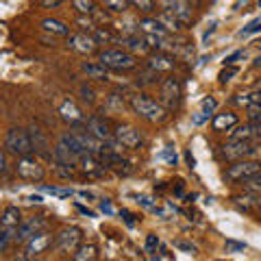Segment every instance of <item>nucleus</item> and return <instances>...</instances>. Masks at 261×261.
<instances>
[{"instance_id":"obj_1","label":"nucleus","mask_w":261,"mask_h":261,"mask_svg":"<svg viewBox=\"0 0 261 261\" xmlns=\"http://www.w3.org/2000/svg\"><path fill=\"white\" fill-rule=\"evenodd\" d=\"M130 109H133L135 116H140L148 122H163L168 118V109L163 107L161 102L152 100V98L144 96V94L130 96Z\"/></svg>"},{"instance_id":"obj_2","label":"nucleus","mask_w":261,"mask_h":261,"mask_svg":"<svg viewBox=\"0 0 261 261\" xmlns=\"http://www.w3.org/2000/svg\"><path fill=\"white\" fill-rule=\"evenodd\" d=\"M98 61L113 72H130L137 68L135 55L128 50H118V48H113V50H100L98 53Z\"/></svg>"},{"instance_id":"obj_3","label":"nucleus","mask_w":261,"mask_h":261,"mask_svg":"<svg viewBox=\"0 0 261 261\" xmlns=\"http://www.w3.org/2000/svg\"><path fill=\"white\" fill-rule=\"evenodd\" d=\"M5 148L9 150L15 157H29L33 154V144H31V135L27 128H9L5 137Z\"/></svg>"},{"instance_id":"obj_4","label":"nucleus","mask_w":261,"mask_h":261,"mask_svg":"<svg viewBox=\"0 0 261 261\" xmlns=\"http://www.w3.org/2000/svg\"><path fill=\"white\" fill-rule=\"evenodd\" d=\"M261 152V146L257 142H246V140H231L224 144L222 154L231 161H242V159H255Z\"/></svg>"},{"instance_id":"obj_5","label":"nucleus","mask_w":261,"mask_h":261,"mask_svg":"<svg viewBox=\"0 0 261 261\" xmlns=\"http://www.w3.org/2000/svg\"><path fill=\"white\" fill-rule=\"evenodd\" d=\"M159 94H161V105L166 109H178L183 102V85L181 81H178L176 76H168L166 81L161 83L159 87Z\"/></svg>"},{"instance_id":"obj_6","label":"nucleus","mask_w":261,"mask_h":261,"mask_svg":"<svg viewBox=\"0 0 261 261\" xmlns=\"http://www.w3.org/2000/svg\"><path fill=\"white\" fill-rule=\"evenodd\" d=\"M261 172V163L252 161V159H242V161H233V166L226 170V181L233 183H246L248 178Z\"/></svg>"},{"instance_id":"obj_7","label":"nucleus","mask_w":261,"mask_h":261,"mask_svg":"<svg viewBox=\"0 0 261 261\" xmlns=\"http://www.w3.org/2000/svg\"><path fill=\"white\" fill-rule=\"evenodd\" d=\"M15 170H18V176L22 178V181H31V183H42L44 176H46L44 166L37 159H33L31 154L29 157H20Z\"/></svg>"},{"instance_id":"obj_8","label":"nucleus","mask_w":261,"mask_h":261,"mask_svg":"<svg viewBox=\"0 0 261 261\" xmlns=\"http://www.w3.org/2000/svg\"><path fill=\"white\" fill-rule=\"evenodd\" d=\"M159 7L163 9V13L172 15L178 22L183 24H190L192 22V15H194V9L190 5V0H159Z\"/></svg>"},{"instance_id":"obj_9","label":"nucleus","mask_w":261,"mask_h":261,"mask_svg":"<svg viewBox=\"0 0 261 261\" xmlns=\"http://www.w3.org/2000/svg\"><path fill=\"white\" fill-rule=\"evenodd\" d=\"M81 238H83L81 228H76V226H65V228H61V231H59V235L55 238L53 246L59 250V252H74L81 246Z\"/></svg>"},{"instance_id":"obj_10","label":"nucleus","mask_w":261,"mask_h":261,"mask_svg":"<svg viewBox=\"0 0 261 261\" xmlns=\"http://www.w3.org/2000/svg\"><path fill=\"white\" fill-rule=\"evenodd\" d=\"M79 166H81V172H83L87 178H100L107 172V166L100 154H94V152H83L79 159Z\"/></svg>"},{"instance_id":"obj_11","label":"nucleus","mask_w":261,"mask_h":261,"mask_svg":"<svg viewBox=\"0 0 261 261\" xmlns=\"http://www.w3.org/2000/svg\"><path fill=\"white\" fill-rule=\"evenodd\" d=\"M113 135H116V140L122 144V148H126V150H140V148H144V137H142V133L135 126L120 124Z\"/></svg>"},{"instance_id":"obj_12","label":"nucleus","mask_w":261,"mask_h":261,"mask_svg":"<svg viewBox=\"0 0 261 261\" xmlns=\"http://www.w3.org/2000/svg\"><path fill=\"white\" fill-rule=\"evenodd\" d=\"M55 244L53 235L46 233V231H39L35 233L31 240H27V252L22 255V259H33V257H39L42 252H46Z\"/></svg>"},{"instance_id":"obj_13","label":"nucleus","mask_w":261,"mask_h":261,"mask_svg":"<svg viewBox=\"0 0 261 261\" xmlns=\"http://www.w3.org/2000/svg\"><path fill=\"white\" fill-rule=\"evenodd\" d=\"M68 46L79 55H94L98 50V42L94 39V35L92 33H85V31L76 33V35H70Z\"/></svg>"},{"instance_id":"obj_14","label":"nucleus","mask_w":261,"mask_h":261,"mask_svg":"<svg viewBox=\"0 0 261 261\" xmlns=\"http://www.w3.org/2000/svg\"><path fill=\"white\" fill-rule=\"evenodd\" d=\"M57 113H59V118L65 122V124H70V126L85 124V116H83V111H81L79 105H76L74 100H70V98H65V100L59 105V109H57Z\"/></svg>"},{"instance_id":"obj_15","label":"nucleus","mask_w":261,"mask_h":261,"mask_svg":"<svg viewBox=\"0 0 261 261\" xmlns=\"http://www.w3.org/2000/svg\"><path fill=\"white\" fill-rule=\"evenodd\" d=\"M44 228H46V220H44L42 216L22 220L20 226L15 228V242H27V240H31L35 233L44 231Z\"/></svg>"},{"instance_id":"obj_16","label":"nucleus","mask_w":261,"mask_h":261,"mask_svg":"<svg viewBox=\"0 0 261 261\" xmlns=\"http://www.w3.org/2000/svg\"><path fill=\"white\" fill-rule=\"evenodd\" d=\"M231 140H246V142H259L261 140V124L257 122H250L244 126H235V130L231 128Z\"/></svg>"},{"instance_id":"obj_17","label":"nucleus","mask_w":261,"mask_h":261,"mask_svg":"<svg viewBox=\"0 0 261 261\" xmlns=\"http://www.w3.org/2000/svg\"><path fill=\"white\" fill-rule=\"evenodd\" d=\"M137 29L146 37H168V29L163 27V22L159 18H142L137 22Z\"/></svg>"},{"instance_id":"obj_18","label":"nucleus","mask_w":261,"mask_h":261,"mask_svg":"<svg viewBox=\"0 0 261 261\" xmlns=\"http://www.w3.org/2000/svg\"><path fill=\"white\" fill-rule=\"evenodd\" d=\"M85 126L92 130V133L96 135V137H100L102 142H113L116 140V135L111 133V128H109V124L105 122L102 118H98V116H92V118H87L85 120Z\"/></svg>"},{"instance_id":"obj_19","label":"nucleus","mask_w":261,"mask_h":261,"mask_svg":"<svg viewBox=\"0 0 261 261\" xmlns=\"http://www.w3.org/2000/svg\"><path fill=\"white\" fill-rule=\"evenodd\" d=\"M174 57L172 55H168V53H157V55H152L150 59H148V70L152 72H157V74H161V72H172L174 70Z\"/></svg>"},{"instance_id":"obj_20","label":"nucleus","mask_w":261,"mask_h":261,"mask_svg":"<svg viewBox=\"0 0 261 261\" xmlns=\"http://www.w3.org/2000/svg\"><path fill=\"white\" fill-rule=\"evenodd\" d=\"M29 135H31L33 152H35V154H42V157H53V152H50V142H48V137L42 133V130L35 126V128L29 130Z\"/></svg>"},{"instance_id":"obj_21","label":"nucleus","mask_w":261,"mask_h":261,"mask_svg":"<svg viewBox=\"0 0 261 261\" xmlns=\"http://www.w3.org/2000/svg\"><path fill=\"white\" fill-rule=\"evenodd\" d=\"M79 154L74 152V150H70L68 146H65L63 142H59L53 148V161L55 163H63V166H76L79 163Z\"/></svg>"},{"instance_id":"obj_22","label":"nucleus","mask_w":261,"mask_h":261,"mask_svg":"<svg viewBox=\"0 0 261 261\" xmlns=\"http://www.w3.org/2000/svg\"><path fill=\"white\" fill-rule=\"evenodd\" d=\"M81 70L87 74V79H96V81H109V68H105L100 61H85L81 65Z\"/></svg>"},{"instance_id":"obj_23","label":"nucleus","mask_w":261,"mask_h":261,"mask_svg":"<svg viewBox=\"0 0 261 261\" xmlns=\"http://www.w3.org/2000/svg\"><path fill=\"white\" fill-rule=\"evenodd\" d=\"M233 105H238V107H259L261 105V92L259 89H250V92H244V94H238L231 98Z\"/></svg>"},{"instance_id":"obj_24","label":"nucleus","mask_w":261,"mask_h":261,"mask_svg":"<svg viewBox=\"0 0 261 261\" xmlns=\"http://www.w3.org/2000/svg\"><path fill=\"white\" fill-rule=\"evenodd\" d=\"M22 222V214L18 207H5L3 214H0V224H3V228H18Z\"/></svg>"},{"instance_id":"obj_25","label":"nucleus","mask_w":261,"mask_h":261,"mask_svg":"<svg viewBox=\"0 0 261 261\" xmlns=\"http://www.w3.org/2000/svg\"><path fill=\"white\" fill-rule=\"evenodd\" d=\"M211 126H214V130H218V133L231 130L238 126V116H235V113H218L214 122H211Z\"/></svg>"},{"instance_id":"obj_26","label":"nucleus","mask_w":261,"mask_h":261,"mask_svg":"<svg viewBox=\"0 0 261 261\" xmlns=\"http://www.w3.org/2000/svg\"><path fill=\"white\" fill-rule=\"evenodd\" d=\"M42 29L46 33H53V35H59V37H68L70 35V27L61 20H55V18H46L42 20Z\"/></svg>"},{"instance_id":"obj_27","label":"nucleus","mask_w":261,"mask_h":261,"mask_svg":"<svg viewBox=\"0 0 261 261\" xmlns=\"http://www.w3.org/2000/svg\"><path fill=\"white\" fill-rule=\"evenodd\" d=\"M98 257V248L94 246V244H83V246H79L76 250H74V259L76 261H92V259H96Z\"/></svg>"},{"instance_id":"obj_28","label":"nucleus","mask_w":261,"mask_h":261,"mask_svg":"<svg viewBox=\"0 0 261 261\" xmlns=\"http://www.w3.org/2000/svg\"><path fill=\"white\" fill-rule=\"evenodd\" d=\"M72 5H74V9H76L81 15H94L96 9H98L94 0H72Z\"/></svg>"},{"instance_id":"obj_29","label":"nucleus","mask_w":261,"mask_h":261,"mask_svg":"<svg viewBox=\"0 0 261 261\" xmlns=\"http://www.w3.org/2000/svg\"><path fill=\"white\" fill-rule=\"evenodd\" d=\"M92 35H94V39L98 44H107V42H120V39L113 35V33L109 31V29H100V27H96L94 31H92Z\"/></svg>"},{"instance_id":"obj_30","label":"nucleus","mask_w":261,"mask_h":261,"mask_svg":"<svg viewBox=\"0 0 261 261\" xmlns=\"http://www.w3.org/2000/svg\"><path fill=\"white\" fill-rule=\"evenodd\" d=\"M42 192L46 194H53L57 198H70V196H74V190H70V187H53V185H42Z\"/></svg>"},{"instance_id":"obj_31","label":"nucleus","mask_w":261,"mask_h":261,"mask_svg":"<svg viewBox=\"0 0 261 261\" xmlns=\"http://www.w3.org/2000/svg\"><path fill=\"white\" fill-rule=\"evenodd\" d=\"M102 3H105V7H107L111 13H124L130 7L128 0H102Z\"/></svg>"},{"instance_id":"obj_32","label":"nucleus","mask_w":261,"mask_h":261,"mask_svg":"<svg viewBox=\"0 0 261 261\" xmlns=\"http://www.w3.org/2000/svg\"><path fill=\"white\" fill-rule=\"evenodd\" d=\"M15 242V228H3L0 231V252L9 248V244Z\"/></svg>"},{"instance_id":"obj_33","label":"nucleus","mask_w":261,"mask_h":261,"mask_svg":"<svg viewBox=\"0 0 261 261\" xmlns=\"http://www.w3.org/2000/svg\"><path fill=\"white\" fill-rule=\"evenodd\" d=\"M128 3L133 5L137 11H142V13H152L154 11V3H152V0H128Z\"/></svg>"},{"instance_id":"obj_34","label":"nucleus","mask_w":261,"mask_h":261,"mask_svg":"<svg viewBox=\"0 0 261 261\" xmlns=\"http://www.w3.org/2000/svg\"><path fill=\"white\" fill-rule=\"evenodd\" d=\"M259 31H261V18L248 22L246 27L240 31V37H248V35H252V33H259Z\"/></svg>"},{"instance_id":"obj_35","label":"nucleus","mask_w":261,"mask_h":261,"mask_svg":"<svg viewBox=\"0 0 261 261\" xmlns=\"http://www.w3.org/2000/svg\"><path fill=\"white\" fill-rule=\"evenodd\" d=\"M135 202H137V205H142L144 209H150V211L159 209V207H157V200H152L150 196H144V194H137V196H135Z\"/></svg>"},{"instance_id":"obj_36","label":"nucleus","mask_w":261,"mask_h":261,"mask_svg":"<svg viewBox=\"0 0 261 261\" xmlns=\"http://www.w3.org/2000/svg\"><path fill=\"white\" fill-rule=\"evenodd\" d=\"M55 172L57 176H61V178H74V166H63V163H57V168H55Z\"/></svg>"},{"instance_id":"obj_37","label":"nucleus","mask_w":261,"mask_h":261,"mask_svg":"<svg viewBox=\"0 0 261 261\" xmlns=\"http://www.w3.org/2000/svg\"><path fill=\"white\" fill-rule=\"evenodd\" d=\"M200 111L202 113H207V116H211V113L216 111V107H218V100L216 98H211V96H207V98H202V102H200Z\"/></svg>"},{"instance_id":"obj_38","label":"nucleus","mask_w":261,"mask_h":261,"mask_svg":"<svg viewBox=\"0 0 261 261\" xmlns=\"http://www.w3.org/2000/svg\"><path fill=\"white\" fill-rule=\"evenodd\" d=\"M159 246H161V242H159V238L154 233H150V235H146V252H157L159 250Z\"/></svg>"},{"instance_id":"obj_39","label":"nucleus","mask_w":261,"mask_h":261,"mask_svg":"<svg viewBox=\"0 0 261 261\" xmlns=\"http://www.w3.org/2000/svg\"><path fill=\"white\" fill-rule=\"evenodd\" d=\"M235 74H238V68H235V65H226V68L218 74V81H220V83H228V81H231Z\"/></svg>"},{"instance_id":"obj_40","label":"nucleus","mask_w":261,"mask_h":261,"mask_svg":"<svg viewBox=\"0 0 261 261\" xmlns=\"http://www.w3.org/2000/svg\"><path fill=\"white\" fill-rule=\"evenodd\" d=\"M255 200H259V198H255V196H235L233 198V202L235 205H244V209H250L252 205H255Z\"/></svg>"},{"instance_id":"obj_41","label":"nucleus","mask_w":261,"mask_h":261,"mask_svg":"<svg viewBox=\"0 0 261 261\" xmlns=\"http://www.w3.org/2000/svg\"><path fill=\"white\" fill-rule=\"evenodd\" d=\"M79 92H81V98H83L87 105H94V102H96V96H94V89H92V87L81 85V87H79Z\"/></svg>"},{"instance_id":"obj_42","label":"nucleus","mask_w":261,"mask_h":261,"mask_svg":"<svg viewBox=\"0 0 261 261\" xmlns=\"http://www.w3.org/2000/svg\"><path fill=\"white\" fill-rule=\"evenodd\" d=\"M161 159H166V161L170 163V166H176V163H178V157H176V150L172 148V146H168V148H166V150H163V152H161Z\"/></svg>"},{"instance_id":"obj_43","label":"nucleus","mask_w":261,"mask_h":261,"mask_svg":"<svg viewBox=\"0 0 261 261\" xmlns=\"http://www.w3.org/2000/svg\"><path fill=\"white\" fill-rule=\"evenodd\" d=\"M244 248H246V244L244 242H233V240H228L226 242V252H244Z\"/></svg>"},{"instance_id":"obj_44","label":"nucleus","mask_w":261,"mask_h":261,"mask_svg":"<svg viewBox=\"0 0 261 261\" xmlns=\"http://www.w3.org/2000/svg\"><path fill=\"white\" fill-rule=\"evenodd\" d=\"M174 248L183 250V252H190V255H196V246L190 242H174Z\"/></svg>"},{"instance_id":"obj_45","label":"nucleus","mask_w":261,"mask_h":261,"mask_svg":"<svg viewBox=\"0 0 261 261\" xmlns=\"http://www.w3.org/2000/svg\"><path fill=\"white\" fill-rule=\"evenodd\" d=\"M248 120L261 124V105H259V107H248Z\"/></svg>"},{"instance_id":"obj_46","label":"nucleus","mask_w":261,"mask_h":261,"mask_svg":"<svg viewBox=\"0 0 261 261\" xmlns=\"http://www.w3.org/2000/svg\"><path fill=\"white\" fill-rule=\"evenodd\" d=\"M120 216H122V218H124V222H126V226H130V228H133V226L137 224V220H135V216H133V214H130V211H128V209H122V211H120Z\"/></svg>"},{"instance_id":"obj_47","label":"nucleus","mask_w":261,"mask_h":261,"mask_svg":"<svg viewBox=\"0 0 261 261\" xmlns=\"http://www.w3.org/2000/svg\"><path fill=\"white\" fill-rule=\"evenodd\" d=\"M246 57V53L244 50H238V53H233V55H228L226 59H224V65H233L235 61H240V59H244Z\"/></svg>"},{"instance_id":"obj_48","label":"nucleus","mask_w":261,"mask_h":261,"mask_svg":"<svg viewBox=\"0 0 261 261\" xmlns=\"http://www.w3.org/2000/svg\"><path fill=\"white\" fill-rule=\"evenodd\" d=\"M63 0H37L39 7H46V9H55V7H59Z\"/></svg>"},{"instance_id":"obj_49","label":"nucleus","mask_w":261,"mask_h":261,"mask_svg":"<svg viewBox=\"0 0 261 261\" xmlns=\"http://www.w3.org/2000/svg\"><path fill=\"white\" fill-rule=\"evenodd\" d=\"M100 211H102L105 216H113V207H111L109 198H102V200H100Z\"/></svg>"},{"instance_id":"obj_50","label":"nucleus","mask_w":261,"mask_h":261,"mask_svg":"<svg viewBox=\"0 0 261 261\" xmlns=\"http://www.w3.org/2000/svg\"><path fill=\"white\" fill-rule=\"evenodd\" d=\"M207 120H209V116H207V113H202V111H198V113H196V116L192 118V122H194L196 126H200L202 122H207Z\"/></svg>"},{"instance_id":"obj_51","label":"nucleus","mask_w":261,"mask_h":261,"mask_svg":"<svg viewBox=\"0 0 261 261\" xmlns=\"http://www.w3.org/2000/svg\"><path fill=\"white\" fill-rule=\"evenodd\" d=\"M76 209L81 211V214H85L87 218H96V211H92V209H87V207H83V205H79V202H76Z\"/></svg>"},{"instance_id":"obj_52","label":"nucleus","mask_w":261,"mask_h":261,"mask_svg":"<svg viewBox=\"0 0 261 261\" xmlns=\"http://www.w3.org/2000/svg\"><path fill=\"white\" fill-rule=\"evenodd\" d=\"M216 27H218V22H211V24H209V31H205V35H202V42H207L209 35L216 31Z\"/></svg>"},{"instance_id":"obj_53","label":"nucleus","mask_w":261,"mask_h":261,"mask_svg":"<svg viewBox=\"0 0 261 261\" xmlns=\"http://www.w3.org/2000/svg\"><path fill=\"white\" fill-rule=\"evenodd\" d=\"M5 170H7V159H5L3 148H0V172H5Z\"/></svg>"},{"instance_id":"obj_54","label":"nucleus","mask_w":261,"mask_h":261,"mask_svg":"<svg viewBox=\"0 0 261 261\" xmlns=\"http://www.w3.org/2000/svg\"><path fill=\"white\" fill-rule=\"evenodd\" d=\"M27 200H29V202H37V205H39V202H44L42 196H27Z\"/></svg>"},{"instance_id":"obj_55","label":"nucleus","mask_w":261,"mask_h":261,"mask_svg":"<svg viewBox=\"0 0 261 261\" xmlns=\"http://www.w3.org/2000/svg\"><path fill=\"white\" fill-rule=\"evenodd\" d=\"M185 159H187V163H190V168H194V157H192V152H185Z\"/></svg>"},{"instance_id":"obj_56","label":"nucleus","mask_w":261,"mask_h":261,"mask_svg":"<svg viewBox=\"0 0 261 261\" xmlns=\"http://www.w3.org/2000/svg\"><path fill=\"white\" fill-rule=\"evenodd\" d=\"M79 196H83V198H87V200H89V198H94L92 192H85V190H83V192H79Z\"/></svg>"},{"instance_id":"obj_57","label":"nucleus","mask_w":261,"mask_h":261,"mask_svg":"<svg viewBox=\"0 0 261 261\" xmlns=\"http://www.w3.org/2000/svg\"><path fill=\"white\" fill-rule=\"evenodd\" d=\"M252 65H255L257 70H261V57H257V59H255V63H252Z\"/></svg>"},{"instance_id":"obj_58","label":"nucleus","mask_w":261,"mask_h":261,"mask_svg":"<svg viewBox=\"0 0 261 261\" xmlns=\"http://www.w3.org/2000/svg\"><path fill=\"white\" fill-rule=\"evenodd\" d=\"M257 209H259V214H261V198H259V202H257Z\"/></svg>"},{"instance_id":"obj_59","label":"nucleus","mask_w":261,"mask_h":261,"mask_svg":"<svg viewBox=\"0 0 261 261\" xmlns=\"http://www.w3.org/2000/svg\"><path fill=\"white\" fill-rule=\"evenodd\" d=\"M259 9H261V0H259Z\"/></svg>"},{"instance_id":"obj_60","label":"nucleus","mask_w":261,"mask_h":261,"mask_svg":"<svg viewBox=\"0 0 261 261\" xmlns=\"http://www.w3.org/2000/svg\"><path fill=\"white\" fill-rule=\"evenodd\" d=\"M0 231H3V224H0Z\"/></svg>"},{"instance_id":"obj_61","label":"nucleus","mask_w":261,"mask_h":261,"mask_svg":"<svg viewBox=\"0 0 261 261\" xmlns=\"http://www.w3.org/2000/svg\"><path fill=\"white\" fill-rule=\"evenodd\" d=\"M259 44H261V39H259Z\"/></svg>"}]
</instances>
